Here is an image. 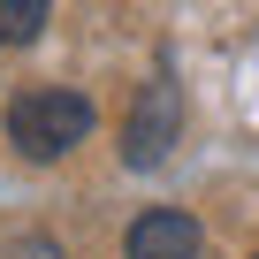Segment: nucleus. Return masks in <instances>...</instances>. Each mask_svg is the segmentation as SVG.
<instances>
[{"label": "nucleus", "instance_id": "f257e3e1", "mask_svg": "<svg viewBox=\"0 0 259 259\" xmlns=\"http://www.w3.org/2000/svg\"><path fill=\"white\" fill-rule=\"evenodd\" d=\"M92 138V99L84 92H61V84H38L23 99H8V145L23 160H61L69 145Z\"/></svg>", "mask_w": 259, "mask_h": 259}, {"label": "nucleus", "instance_id": "f03ea898", "mask_svg": "<svg viewBox=\"0 0 259 259\" xmlns=\"http://www.w3.org/2000/svg\"><path fill=\"white\" fill-rule=\"evenodd\" d=\"M176 138H183V92L168 76H153L138 92V107H130V122H122V160L130 168H160Z\"/></svg>", "mask_w": 259, "mask_h": 259}, {"label": "nucleus", "instance_id": "7ed1b4c3", "mask_svg": "<svg viewBox=\"0 0 259 259\" xmlns=\"http://www.w3.org/2000/svg\"><path fill=\"white\" fill-rule=\"evenodd\" d=\"M198 221L191 213H176V206H153V213H138V221H130V259H198Z\"/></svg>", "mask_w": 259, "mask_h": 259}, {"label": "nucleus", "instance_id": "20e7f679", "mask_svg": "<svg viewBox=\"0 0 259 259\" xmlns=\"http://www.w3.org/2000/svg\"><path fill=\"white\" fill-rule=\"evenodd\" d=\"M46 31V0H0V46H31Z\"/></svg>", "mask_w": 259, "mask_h": 259}, {"label": "nucleus", "instance_id": "39448f33", "mask_svg": "<svg viewBox=\"0 0 259 259\" xmlns=\"http://www.w3.org/2000/svg\"><path fill=\"white\" fill-rule=\"evenodd\" d=\"M8 259H69V251H61L54 236H16V244H8Z\"/></svg>", "mask_w": 259, "mask_h": 259}, {"label": "nucleus", "instance_id": "423d86ee", "mask_svg": "<svg viewBox=\"0 0 259 259\" xmlns=\"http://www.w3.org/2000/svg\"><path fill=\"white\" fill-rule=\"evenodd\" d=\"M251 259H259V251H251Z\"/></svg>", "mask_w": 259, "mask_h": 259}]
</instances>
